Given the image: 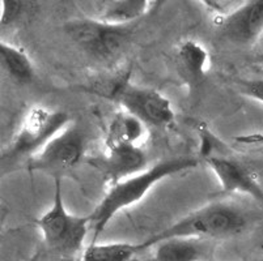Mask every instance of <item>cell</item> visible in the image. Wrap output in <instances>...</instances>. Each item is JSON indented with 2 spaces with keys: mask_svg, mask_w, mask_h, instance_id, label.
<instances>
[{
  "mask_svg": "<svg viewBox=\"0 0 263 261\" xmlns=\"http://www.w3.org/2000/svg\"><path fill=\"white\" fill-rule=\"evenodd\" d=\"M211 239L172 236L157 242L154 247V260L197 261L211 255Z\"/></svg>",
  "mask_w": 263,
  "mask_h": 261,
  "instance_id": "12",
  "label": "cell"
},
{
  "mask_svg": "<svg viewBox=\"0 0 263 261\" xmlns=\"http://www.w3.org/2000/svg\"><path fill=\"white\" fill-rule=\"evenodd\" d=\"M52 204L35 221L45 246L57 255L70 257L81 255L90 229V213L72 214L67 210L62 192V178H55Z\"/></svg>",
  "mask_w": 263,
  "mask_h": 261,
  "instance_id": "4",
  "label": "cell"
},
{
  "mask_svg": "<svg viewBox=\"0 0 263 261\" xmlns=\"http://www.w3.org/2000/svg\"><path fill=\"white\" fill-rule=\"evenodd\" d=\"M238 90L245 97L263 105V77L240 81L238 83Z\"/></svg>",
  "mask_w": 263,
  "mask_h": 261,
  "instance_id": "19",
  "label": "cell"
},
{
  "mask_svg": "<svg viewBox=\"0 0 263 261\" xmlns=\"http://www.w3.org/2000/svg\"><path fill=\"white\" fill-rule=\"evenodd\" d=\"M204 161L217 178L224 192L246 195L263 201V187L259 178L248 165L233 157L214 153L204 155Z\"/></svg>",
  "mask_w": 263,
  "mask_h": 261,
  "instance_id": "8",
  "label": "cell"
},
{
  "mask_svg": "<svg viewBox=\"0 0 263 261\" xmlns=\"http://www.w3.org/2000/svg\"><path fill=\"white\" fill-rule=\"evenodd\" d=\"M84 155L85 136L80 127L71 122L30 158L28 169L49 174L54 179L62 178L64 172L75 169Z\"/></svg>",
  "mask_w": 263,
  "mask_h": 261,
  "instance_id": "7",
  "label": "cell"
},
{
  "mask_svg": "<svg viewBox=\"0 0 263 261\" xmlns=\"http://www.w3.org/2000/svg\"><path fill=\"white\" fill-rule=\"evenodd\" d=\"M149 0H111L102 20L116 24H134L148 11Z\"/></svg>",
  "mask_w": 263,
  "mask_h": 261,
  "instance_id": "16",
  "label": "cell"
},
{
  "mask_svg": "<svg viewBox=\"0 0 263 261\" xmlns=\"http://www.w3.org/2000/svg\"><path fill=\"white\" fill-rule=\"evenodd\" d=\"M220 32L237 46H253L263 35V0H248L224 17H219Z\"/></svg>",
  "mask_w": 263,
  "mask_h": 261,
  "instance_id": "9",
  "label": "cell"
},
{
  "mask_svg": "<svg viewBox=\"0 0 263 261\" xmlns=\"http://www.w3.org/2000/svg\"><path fill=\"white\" fill-rule=\"evenodd\" d=\"M133 24H116L96 18H78L64 25L66 34L88 56L109 62L118 56L133 34Z\"/></svg>",
  "mask_w": 263,
  "mask_h": 261,
  "instance_id": "6",
  "label": "cell"
},
{
  "mask_svg": "<svg viewBox=\"0 0 263 261\" xmlns=\"http://www.w3.org/2000/svg\"><path fill=\"white\" fill-rule=\"evenodd\" d=\"M197 166L198 161L193 157L168 158L156 162L152 166H147L144 170L135 172L127 178L109 184L102 200L90 213L92 242H97L100 234L119 212L142 201L157 183L171 176L178 175L181 172L195 169Z\"/></svg>",
  "mask_w": 263,
  "mask_h": 261,
  "instance_id": "1",
  "label": "cell"
},
{
  "mask_svg": "<svg viewBox=\"0 0 263 261\" xmlns=\"http://www.w3.org/2000/svg\"><path fill=\"white\" fill-rule=\"evenodd\" d=\"M209 50L193 39L181 41L174 49V67L179 78L193 90L204 81L210 71Z\"/></svg>",
  "mask_w": 263,
  "mask_h": 261,
  "instance_id": "11",
  "label": "cell"
},
{
  "mask_svg": "<svg viewBox=\"0 0 263 261\" xmlns=\"http://www.w3.org/2000/svg\"><path fill=\"white\" fill-rule=\"evenodd\" d=\"M248 226V217L241 208L226 201H215L193 210L160 233L138 244L139 252L154 247L157 242L172 236H191L200 239L232 238L240 235Z\"/></svg>",
  "mask_w": 263,
  "mask_h": 261,
  "instance_id": "2",
  "label": "cell"
},
{
  "mask_svg": "<svg viewBox=\"0 0 263 261\" xmlns=\"http://www.w3.org/2000/svg\"><path fill=\"white\" fill-rule=\"evenodd\" d=\"M89 164L104 174L109 184L127 178L148 166L147 154L143 147L121 144L104 145L102 154L90 158Z\"/></svg>",
  "mask_w": 263,
  "mask_h": 261,
  "instance_id": "10",
  "label": "cell"
},
{
  "mask_svg": "<svg viewBox=\"0 0 263 261\" xmlns=\"http://www.w3.org/2000/svg\"><path fill=\"white\" fill-rule=\"evenodd\" d=\"M148 136V126L126 110L117 112L110 119L104 145H135L143 147Z\"/></svg>",
  "mask_w": 263,
  "mask_h": 261,
  "instance_id": "13",
  "label": "cell"
},
{
  "mask_svg": "<svg viewBox=\"0 0 263 261\" xmlns=\"http://www.w3.org/2000/svg\"><path fill=\"white\" fill-rule=\"evenodd\" d=\"M0 24L11 28L25 20L34 7V0H0Z\"/></svg>",
  "mask_w": 263,
  "mask_h": 261,
  "instance_id": "17",
  "label": "cell"
},
{
  "mask_svg": "<svg viewBox=\"0 0 263 261\" xmlns=\"http://www.w3.org/2000/svg\"><path fill=\"white\" fill-rule=\"evenodd\" d=\"M83 89L113 101L122 110L135 115L148 127L169 128L176 122V112L169 98L159 90L134 84L128 73L102 78L83 86Z\"/></svg>",
  "mask_w": 263,
  "mask_h": 261,
  "instance_id": "3",
  "label": "cell"
},
{
  "mask_svg": "<svg viewBox=\"0 0 263 261\" xmlns=\"http://www.w3.org/2000/svg\"><path fill=\"white\" fill-rule=\"evenodd\" d=\"M71 122L70 115L62 110L45 106L30 107L3 152V164L18 159L29 161Z\"/></svg>",
  "mask_w": 263,
  "mask_h": 261,
  "instance_id": "5",
  "label": "cell"
},
{
  "mask_svg": "<svg viewBox=\"0 0 263 261\" xmlns=\"http://www.w3.org/2000/svg\"><path fill=\"white\" fill-rule=\"evenodd\" d=\"M0 66L13 83L26 85L34 81L35 67L28 52L12 43L0 42Z\"/></svg>",
  "mask_w": 263,
  "mask_h": 261,
  "instance_id": "14",
  "label": "cell"
},
{
  "mask_svg": "<svg viewBox=\"0 0 263 261\" xmlns=\"http://www.w3.org/2000/svg\"><path fill=\"white\" fill-rule=\"evenodd\" d=\"M139 253L138 244L127 242L113 243H97L92 242L81 252V260L84 261H128Z\"/></svg>",
  "mask_w": 263,
  "mask_h": 261,
  "instance_id": "15",
  "label": "cell"
},
{
  "mask_svg": "<svg viewBox=\"0 0 263 261\" xmlns=\"http://www.w3.org/2000/svg\"><path fill=\"white\" fill-rule=\"evenodd\" d=\"M234 141L243 147L263 148V133H250V135L236 136Z\"/></svg>",
  "mask_w": 263,
  "mask_h": 261,
  "instance_id": "20",
  "label": "cell"
},
{
  "mask_svg": "<svg viewBox=\"0 0 263 261\" xmlns=\"http://www.w3.org/2000/svg\"><path fill=\"white\" fill-rule=\"evenodd\" d=\"M199 2L205 8L217 14V17H224L242 6L248 0H199Z\"/></svg>",
  "mask_w": 263,
  "mask_h": 261,
  "instance_id": "18",
  "label": "cell"
}]
</instances>
